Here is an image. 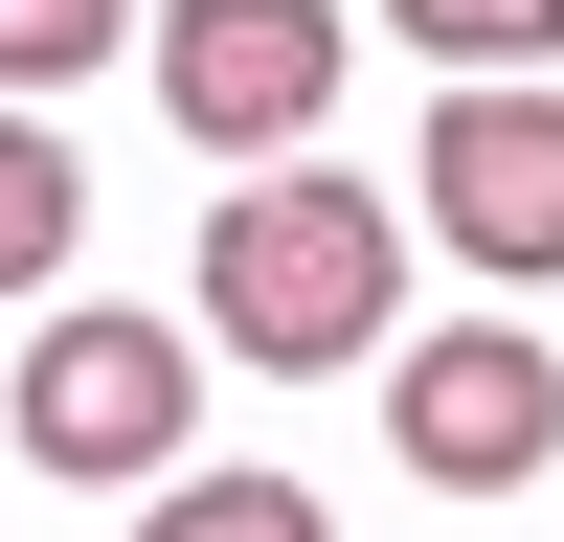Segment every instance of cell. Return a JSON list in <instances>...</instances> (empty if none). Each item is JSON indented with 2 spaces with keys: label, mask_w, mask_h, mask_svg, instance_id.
Wrapping results in <instances>:
<instances>
[{
  "label": "cell",
  "mask_w": 564,
  "mask_h": 542,
  "mask_svg": "<svg viewBox=\"0 0 564 542\" xmlns=\"http://www.w3.org/2000/svg\"><path fill=\"white\" fill-rule=\"evenodd\" d=\"M430 226H452V271H564V90L542 68H475V90H430Z\"/></svg>",
  "instance_id": "cell-5"
},
{
  "label": "cell",
  "mask_w": 564,
  "mask_h": 542,
  "mask_svg": "<svg viewBox=\"0 0 564 542\" xmlns=\"http://www.w3.org/2000/svg\"><path fill=\"white\" fill-rule=\"evenodd\" d=\"M384 316H406V226L361 204L339 159H226V226H204V339L226 361H271V384H316V361H384Z\"/></svg>",
  "instance_id": "cell-1"
},
{
  "label": "cell",
  "mask_w": 564,
  "mask_h": 542,
  "mask_svg": "<svg viewBox=\"0 0 564 542\" xmlns=\"http://www.w3.org/2000/svg\"><path fill=\"white\" fill-rule=\"evenodd\" d=\"M384 452L430 497H520L564 452V361L520 339V316H452V339H384Z\"/></svg>",
  "instance_id": "cell-2"
},
{
  "label": "cell",
  "mask_w": 564,
  "mask_h": 542,
  "mask_svg": "<svg viewBox=\"0 0 564 542\" xmlns=\"http://www.w3.org/2000/svg\"><path fill=\"white\" fill-rule=\"evenodd\" d=\"M68 249H90V159L23 113V90H0V294H45Z\"/></svg>",
  "instance_id": "cell-6"
},
{
  "label": "cell",
  "mask_w": 564,
  "mask_h": 542,
  "mask_svg": "<svg viewBox=\"0 0 564 542\" xmlns=\"http://www.w3.org/2000/svg\"><path fill=\"white\" fill-rule=\"evenodd\" d=\"M135 542H339V520H316L294 475H159V520H135Z\"/></svg>",
  "instance_id": "cell-7"
},
{
  "label": "cell",
  "mask_w": 564,
  "mask_h": 542,
  "mask_svg": "<svg viewBox=\"0 0 564 542\" xmlns=\"http://www.w3.org/2000/svg\"><path fill=\"white\" fill-rule=\"evenodd\" d=\"M181 406H204V339L181 316H45L23 339V452L45 475H181Z\"/></svg>",
  "instance_id": "cell-3"
},
{
  "label": "cell",
  "mask_w": 564,
  "mask_h": 542,
  "mask_svg": "<svg viewBox=\"0 0 564 542\" xmlns=\"http://www.w3.org/2000/svg\"><path fill=\"white\" fill-rule=\"evenodd\" d=\"M135 45V0H0V90H90Z\"/></svg>",
  "instance_id": "cell-8"
},
{
  "label": "cell",
  "mask_w": 564,
  "mask_h": 542,
  "mask_svg": "<svg viewBox=\"0 0 564 542\" xmlns=\"http://www.w3.org/2000/svg\"><path fill=\"white\" fill-rule=\"evenodd\" d=\"M406 45H430V68H542L564 45V0H384Z\"/></svg>",
  "instance_id": "cell-9"
},
{
  "label": "cell",
  "mask_w": 564,
  "mask_h": 542,
  "mask_svg": "<svg viewBox=\"0 0 564 542\" xmlns=\"http://www.w3.org/2000/svg\"><path fill=\"white\" fill-rule=\"evenodd\" d=\"M159 113L204 159H294L339 113V0H159Z\"/></svg>",
  "instance_id": "cell-4"
}]
</instances>
